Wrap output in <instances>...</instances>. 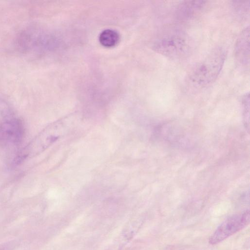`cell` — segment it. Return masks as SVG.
Wrapping results in <instances>:
<instances>
[{"label": "cell", "instance_id": "5", "mask_svg": "<svg viewBox=\"0 0 250 250\" xmlns=\"http://www.w3.org/2000/svg\"><path fill=\"white\" fill-rule=\"evenodd\" d=\"M23 124L19 118L8 117L0 122V146L15 145L22 140Z\"/></svg>", "mask_w": 250, "mask_h": 250}, {"label": "cell", "instance_id": "1", "mask_svg": "<svg viewBox=\"0 0 250 250\" xmlns=\"http://www.w3.org/2000/svg\"><path fill=\"white\" fill-rule=\"evenodd\" d=\"M76 122L74 118L68 116L51 123L21 150L16 157L15 163L19 164L45 150L70 131Z\"/></svg>", "mask_w": 250, "mask_h": 250}, {"label": "cell", "instance_id": "3", "mask_svg": "<svg viewBox=\"0 0 250 250\" xmlns=\"http://www.w3.org/2000/svg\"><path fill=\"white\" fill-rule=\"evenodd\" d=\"M153 49L167 58L176 60L187 56L190 52V45L184 35L173 33L158 37L154 43Z\"/></svg>", "mask_w": 250, "mask_h": 250}, {"label": "cell", "instance_id": "8", "mask_svg": "<svg viewBox=\"0 0 250 250\" xmlns=\"http://www.w3.org/2000/svg\"><path fill=\"white\" fill-rule=\"evenodd\" d=\"M119 36L118 33L113 30H104L99 36V42L104 47H111L118 42Z\"/></svg>", "mask_w": 250, "mask_h": 250}, {"label": "cell", "instance_id": "7", "mask_svg": "<svg viewBox=\"0 0 250 250\" xmlns=\"http://www.w3.org/2000/svg\"><path fill=\"white\" fill-rule=\"evenodd\" d=\"M206 1L203 0H188L181 3L177 10L181 18H191L197 15L205 7Z\"/></svg>", "mask_w": 250, "mask_h": 250}, {"label": "cell", "instance_id": "6", "mask_svg": "<svg viewBox=\"0 0 250 250\" xmlns=\"http://www.w3.org/2000/svg\"><path fill=\"white\" fill-rule=\"evenodd\" d=\"M234 54L237 62L247 66L250 63V27L243 29L236 41Z\"/></svg>", "mask_w": 250, "mask_h": 250}, {"label": "cell", "instance_id": "2", "mask_svg": "<svg viewBox=\"0 0 250 250\" xmlns=\"http://www.w3.org/2000/svg\"><path fill=\"white\" fill-rule=\"evenodd\" d=\"M226 57V51L223 47L212 49L190 70L188 75L190 83L197 88H203L213 83L222 69Z\"/></svg>", "mask_w": 250, "mask_h": 250}, {"label": "cell", "instance_id": "4", "mask_svg": "<svg viewBox=\"0 0 250 250\" xmlns=\"http://www.w3.org/2000/svg\"><path fill=\"white\" fill-rule=\"evenodd\" d=\"M250 211L233 215L223 221L209 239L212 245L216 244L241 230L250 223Z\"/></svg>", "mask_w": 250, "mask_h": 250}]
</instances>
